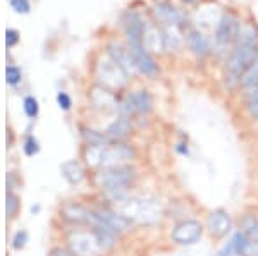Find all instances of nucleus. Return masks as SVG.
Listing matches in <instances>:
<instances>
[{"label": "nucleus", "instance_id": "nucleus-1", "mask_svg": "<svg viewBox=\"0 0 258 256\" xmlns=\"http://www.w3.org/2000/svg\"><path fill=\"white\" fill-rule=\"evenodd\" d=\"M258 57V28L253 23H243L234 47L229 50L224 67V84L229 90L241 86V77Z\"/></svg>", "mask_w": 258, "mask_h": 256}, {"label": "nucleus", "instance_id": "nucleus-2", "mask_svg": "<svg viewBox=\"0 0 258 256\" xmlns=\"http://www.w3.org/2000/svg\"><path fill=\"white\" fill-rule=\"evenodd\" d=\"M85 156L93 167H124V163L135 158V150L127 144H90L85 151Z\"/></svg>", "mask_w": 258, "mask_h": 256}, {"label": "nucleus", "instance_id": "nucleus-3", "mask_svg": "<svg viewBox=\"0 0 258 256\" xmlns=\"http://www.w3.org/2000/svg\"><path fill=\"white\" fill-rule=\"evenodd\" d=\"M115 203H117L115 206L117 213L131 222L140 220L145 224H153L162 217L160 203L155 198H129V200L120 198Z\"/></svg>", "mask_w": 258, "mask_h": 256}, {"label": "nucleus", "instance_id": "nucleus-4", "mask_svg": "<svg viewBox=\"0 0 258 256\" xmlns=\"http://www.w3.org/2000/svg\"><path fill=\"white\" fill-rule=\"evenodd\" d=\"M135 179V170L131 167H112L103 168L100 174L95 176V183L98 188L105 189L114 195V201L124 198V191L131 181Z\"/></svg>", "mask_w": 258, "mask_h": 256}, {"label": "nucleus", "instance_id": "nucleus-5", "mask_svg": "<svg viewBox=\"0 0 258 256\" xmlns=\"http://www.w3.org/2000/svg\"><path fill=\"white\" fill-rule=\"evenodd\" d=\"M241 19L234 12H226V14L220 16L217 21V26L214 31V48L217 52L227 53V48H232L234 43L238 41L239 31H241Z\"/></svg>", "mask_w": 258, "mask_h": 256}, {"label": "nucleus", "instance_id": "nucleus-6", "mask_svg": "<svg viewBox=\"0 0 258 256\" xmlns=\"http://www.w3.org/2000/svg\"><path fill=\"white\" fill-rule=\"evenodd\" d=\"M97 77L103 88H107L109 92H114V90H120L127 84L129 74L122 65L117 64V62L109 55L105 60H102L98 64Z\"/></svg>", "mask_w": 258, "mask_h": 256}, {"label": "nucleus", "instance_id": "nucleus-7", "mask_svg": "<svg viewBox=\"0 0 258 256\" xmlns=\"http://www.w3.org/2000/svg\"><path fill=\"white\" fill-rule=\"evenodd\" d=\"M69 247L74 256H98L103 249L98 234L91 230H74L69 236Z\"/></svg>", "mask_w": 258, "mask_h": 256}, {"label": "nucleus", "instance_id": "nucleus-8", "mask_svg": "<svg viewBox=\"0 0 258 256\" xmlns=\"http://www.w3.org/2000/svg\"><path fill=\"white\" fill-rule=\"evenodd\" d=\"M150 12H152L153 21L164 28H181L186 19L184 12L179 9L177 6H174L172 2H169V0L155 2Z\"/></svg>", "mask_w": 258, "mask_h": 256}, {"label": "nucleus", "instance_id": "nucleus-9", "mask_svg": "<svg viewBox=\"0 0 258 256\" xmlns=\"http://www.w3.org/2000/svg\"><path fill=\"white\" fill-rule=\"evenodd\" d=\"M127 52L133 60V65H135V69L138 72L148 77H153L159 74V65L152 57V53L145 48L143 43H127Z\"/></svg>", "mask_w": 258, "mask_h": 256}, {"label": "nucleus", "instance_id": "nucleus-10", "mask_svg": "<svg viewBox=\"0 0 258 256\" xmlns=\"http://www.w3.org/2000/svg\"><path fill=\"white\" fill-rule=\"evenodd\" d=\"M119 109L122 110L124 117H129L131 114H148L153 109V98L147 90H135L120 103Z\"/></svg>", "mask_w": 258, "mask_h": 256}, {"label": "nucleus", "instance_id": "nucleus-11", "mask_svg": "<svg viewBox=\"0 0 258 256\" xmlns=\"http://www.w3.org/2000/svg\"><path fill=\"white\" fill-rule=\"evenodd\" d=\"M203 234V227L197 220H182L174 227L170 239L179 246H193L200 241Z\"/></svg>", "mask_w": 258, "mask_h": 256}, {"label": "nucleus", "instance_id": "nucleus-12", "mask_svg": "<svg viewBox=\"0 0 258 256\" xmlns=\"http://www.w3.org/2000/svg\"><path fill=\"white\" fill-rule=\"evenodd\" d=\"M207 229L214 237H224L231 232L232 218L226 210H215L207 218Z\"/></svg>", "mask_w": 258, "mask_h": 256}, {"label": "nucleus", "instance_id": "nucleus-13", "mask_svg": "<svg viewBox=\"0 0 258 256\" xmlns=\"http://www.w3.org/2000/svg\"><path fill=\"white\" fill-rule=\"evenodd\" d=\"M186 43H188L189 50L198 57V59H203L212 52V45L209 36H205V33L200 31L198 28H193L186 33Z\"/></svg>", "mask_w": 258, "mask_h": 256}, {"label": "nucleus", "instance_id": "nucleus-14", "mask_svg": "<svg viewBox=\"0 0 258 256\" xmlns=\"http://www.w3.org/2000/svg\"><path fill=\"white\" fill-rule=\"evenodd\" d=\"M97 215L102 218V222L107 227H110L114 232H126V230L131 229L133 222L127 220L126 217H122L117 212H112V210H98Z\"/></svg>", "mask_w": 258, "mask_h": 256}, {"label": "nucleus", "instance_id": "nucleus-15", "mask_svg": "<svg viewBox=\"0 0 258 256\" xmlns=\"http://www.w3.org/2000/svg\"><path fill=\"white\" fill-rule=\"evenodd\" d=\"M162 38H164V50L167 52H179L186 43V36H182L181 28H164Z\"/></svg>", "mask_w": 258, "mask_h": 256}, {"label": "nucleus", "instance_id": "nucleus-16", "mask_svg": "<svg viewBox=\"0 0 258 256\" xmlns=\"http://www.w3.org/2000/svg\"><path fill=\"white\" fill-rule=\"evenodd\" d=\"M60 172L69 184H80L83 181V177H85V170H83L81 163L76 162V160H69V162H66L60 167Z\"/></svg>", "mask_w": 258, "mask_h": 256}, {"label": "nucleus", "instance_id": "nucleus-17", "mask_svg": "<svg viewBox=\"0 0 258 256\" xmlns=\"http://www.w3.org/2000/svg\"><path fill=\"white\" fill-rule=\"evenodd\" d=\"M131 133V122H129V119L127 117H120L117 119L112 126L107 129V139H112V141H119V139H122V138H126V136Z\"/></svg>", "mask_w": 258, "mask_h": 256}, {"label": "nucleus", "instance_id": "nucleus-18", "mask_svg": "<svg viewBox=\"0 0 258 256\" xmlns=\"http://www.w3.org/2000/svg\"><path fill=\"white\" fill-rule=\"evenodd\" d=\"M246 242H248V237L244 236V234L239 230V232H236L234 236L231 237V241H229L227 244L219 251L217 256H234V254H241V249H243Z\"/></svg>", "mask_w": 258, "mask_h": 256}, {"label": "nucleus", "instance_id": "nucleus-19", "mask_svg": "<svg viewBox=\"0 0 258 256\" xmlns=\"http://www.w3.org/2000/svg\"><path fill=\"white\" fill-rule=\"evenodd\" d=\"M241 88L248 90V92H253L255 88H258V57L241 77Z\"/></svg>", "mask_w": 258, "mask_h": 256}, {"label": "nucleus", "instance_id": "nucleus-20", "mask_svg": "<svg viewBox=\"0 0 258 256\" xmlns=\"http://www.w3.org/2000/svg\"><path fill=\"white\" fill-rule=\"evenodd\" d=\"M241 232L251 241H258V218L255 215H246L241 220Z\"/></svg>", "mask_w": 258, "mask_h": 256}, {"label": "nucleus", "instance_id": "nucleus-21", "mask_svg": "<svg viewBox=\"0 0 258 256\" xmlns=\"http://www.w3.org/2000/svg\"><path fill=\"white\" fill-rule=\"evenodd\" d=\"M23 107H24V114H26L30 119H35L36 115H38L40 107H38V102H36L35 97H26V98H24Z\"/></svg>", "mask_w": 258, "mask_h": 256}, {"label": "nucleus", "instance_id": "nucleus-22", "mask_svg": "<svg viewBox=\"0 0 258 256\" xmlns=\"http://www.w3.org/2000/svg\"><path fill=\"white\" fill-rule=\"evenodd\" d=\"M246 107H248L249 115H251L253 119H258V88H255L253 92H249Z\"/></svg>", "mask_w": 258, "mask_h": 256}, {"label": "nucleus", "instance_id": "nucleus-23", "mask_svg": "<svg viewBox=\"0 0 258 256\" xmlns=\"http://www.w3.org/2000/svg\"><path fill=\"white\" fill-rule=\"evenodd\" d=\"M6 81H7V84H11V86H16L21 81V71L16 67V65H7Z\"/></svg>", "mask_w": 258, "mask_h": 256}, {"label": "nucleus", "instance_id": "nucleus-24", "mask_svg": "<svg viewBox=\"0 0 258 256\" xmlns=\"http://www.w3.org/2000/svg\"><path fill=\"white\" fill-rule=\"evenodd\" d=\"M239 256H258V241L248 239V242L244 244L243 249H241Z\"/></svg>", "mask_w": 258, "mask_h": 256}, {"label": "nucleus", "instance_id": "nucleus-25", "mask_svg": "<svg viewBox=\"0 0 258 256\" xmlns=\"http://www.w3.org/2000/svg\"><path fill=\"white\" fill-rule=\"evenodd\" d=\"M11 6L16 12H21V14H26L31 9L30 0H11Z\"/></svg>", "mask_w": 258, "mask_h": 256}, {"label": "nucleus", "instance_id": "nucleus-26", "mask_svg": "<svg viewBox=\"0 0 258 256\" xmlns=\"http://www.w3.org/2000/svg\"><path fill=\"white\" fill-rule=\"evenodd\" d=\"M38 150H40V148H38V141L30 136V138L26 139V143H24V153H26L28 156H33L35 153H38Z\"/></svg>", "mask_w": 258, "mask_h": 256}, {"label": "nucleus", "instance_id": "nucleus-27", "mask_svg": "<svg viewBox=\"0 0 258 256\" xmlns=\"http://www.w3.org/2000/svg\"><path fill=\"white\" fill-rule=\"evenodd\" d=\"M57 103H59V107H60L62 110H69L71 105H73L69 95L66 93V92H59V93H57Z\"/></svg>", "mask_w": 258, "mask_h": 256}, {"label": "nucleus", "instance_id": "nucleus-28", "mask_svg": "<svg viewBox=\"0 0 258 256\" xmlns=\"http://www.w3.org/2000/svg\"><path fill=\"white\" fill-rule=\"evenodd\" d=\"M18 198H16L12 193H9L7 195V215L9 217H12L16 213V210H18Z\"/></svg>", "mask_w": 258, "mask_h": 256}, {"label": "nucleus", "instance_id": "nucleus-29", "mask_svg": "<svg viewBox=\"0 0 258 256\" xmlns=\"http://www.w3.org/2000/svg\"><path fill=\"white\" fill-rule=\"evenodd\" d=\"M18 41H19L18 31H16V30H7L6 31V43H7V47H14Z\"/></svg>", "mask_w": 258, "mask_h": 256}, {"label": "nucleus", "instance_id": "nucleus-30", "mask_svg": "<svg viewBox=\"0 0 258 256\" xmlns=\"http://www.w3.org/2000/svg\"><path fill=\"white\" fill-rule=\"evenodd\" d=\"M26 239H28V234L26 232H18L14 237V247L16 249H19V247H23L26 244Z\"/></svg>", "mask_w": 258, "mask_h": 256}, {"label": "nucleus", "instance_id": "nucleus-31", "mask_svg": "<svg viewBox=\"0 0 258 256\" xmlns=\"http://www.w3.org/2000/svg\"><path fill=\"white\" fill-rule=\"evenodd\" d=\"M52 256H74V254L69 253V251H66V249H53Z\"/></svg>", "mask_w": 258, "mask_h": 256}]
</instances>
